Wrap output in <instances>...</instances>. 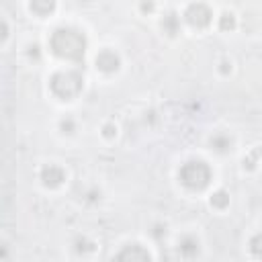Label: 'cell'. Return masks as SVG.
<instances>
[{"label": "cell", "instance_id": "1", "mask_svg": "<svg viewBox=\"0 0 262 262\" xmlns=\"http://www.w3.org/2000/svg\"><path fill=\"white\" fill-rule=\"evenodd\" d=\"M49 45H51V51L57 57L72 59V61L84 59V53H86V37H84V33H80L78 29H72V27L55 29L51 39H49Z\"/></svg>", "mask_w": 262, "mask_h": 262}, {"label": "cell", "instance_id": "2", "mask_svg": "<svg viewBox=\"0 0 262 262\" xmlns=\"http://www.w3.org/2000/svg\"><path fill=\"white\" fill-rule=\"evenodd\" d=\"M49 86H51V92L57 96V98H61V100H72V98H76L80 92H82V86H84V78L78 74V72H57L53 78H51V82H49Z\"/></svg>", "mask_w": 262, "mask_h": 262}, {"label": "cell", "instance_id": "3", "mask_svg": "<svg viewBox=\"0 0 262 262\" xmlns=\"http://www.w3.org/2000/svg\"><path fill=\"white\" fill-rule=\"evenodd\" d=\"M180 182L190 190H201L211 182V168L201 160H190L180 168Z\"/></svg>", "mask_w": 262, "mask_h": 262}, {"label": "cell", "instance_id": "4", "mask_svg": "<svg viewBox=\"0 0 262 262\" xmlns=\"http://www.w3.org/2000/svg\"><path fill=\"white\" fill-rule=\"evenodd\" d=\"M184 18H186V23H188L190 27L203 29V27H207V25L211 23L213 12H211V8H209L207 4L194 2V4H190V6L184 10Z\"/></svg>", "mask_w": 262, "mask_h": 262}, {"label": "cell", "instance_id": "5", "mask_svg": "<svg viewBox=\"0 0 262 262\" xmlns=\"http://www.w3.org/2000/svg\"><path fill=\"white\" fill-rule=\"evenodd\" d=\"M119 66H121V57H119L115 51H111V49H102V51L96 55V68H98L100 72H104V74L117 72Z\"/></svg>", "mask_w": 262, "mask_h": 262}, {"label": "cell", "instance_id": "6", "mask_svg": "<svg viewBox=\"0 0 262 262\" xmlns=\"http://www.w3.org/2000/svg\"><path fill=\"white\" fill-rule=\"evenodd\" d=\"M41 180H43L45 186L55 188V186H59V184L66 180V172H63V168H59V166H55V164H47V166H43V170H41Z\"/></svg>", "mask_w": 262, "mask_h": 262}, {"label": "cell", "instance_id": "7", "mask_svg": "<svg viewBox=\"0 0 262 262\" xmlns=\"http://www.w3.org/2000/svg\"><path fill=\"white\" fill-rule=\"evenodd\" d=\"M151 254L147 250H143L139 244H131V246H125L119 254H117V260H149Z\"/></svg>", "mask_w": 262, "mask_h": 262}, {"label": "cell", "instance_id": "8", "mask_svg": "<svg viewBox=\"0 0 262 262\" xmlns=\"http://www.w3.org/2000/svg\"><path fill=\"white\" fill-rule=\"evenodd\" d=\"M178 250L184 258H192L199 254V239L192 237V235H184L180 242H178Z\"/></svg>", "mask_w": 262, "mask_h": 262}, {"label": "cell", "instance_id": "9", "mask_svg": "<svg viewBox=\"0 0 262 262\" xmlns=\"http://www.w3.org/2000/svg\"><path fill=\"white\" fill-rule=\"evenodd\" d=\"M162 29H164L166 35L174 37V35L180 31V18H178V14H176V12H168V14L162 18Z\"/></svg>", "mask_w": 262, "mask_h": 262}, {"label": "cell", "instance_id": "10", "mask_svg": "<svg viewBox=\"0 0 262 262\" xmlns=\"http://www.w3.org/2000/svg\"><path fill=\"white\" fill-rule=\"evenodd\" d=\"M29 8L37 16H45V14H49V12L55 10V0H31Z\"/></svg>", "mask_w": 262, "mask_h": 262}, {"label": "cell", "instance_id": "11", "mask_svg": "<svg viewBox=\"0 0 262 262\" xmlns=\"http://www.w3.org/2000/svg\"><path fill=\"white\" fill-rule=\"evenodd\" d=\"M211 147H213L215 151H219V154H225V151L231 149V137L225 135V133H215V135L211 137Z\"/></svg>", "mask_w": 262, "mask_h": 262}, {"label": "cell", "instance_id": "12", "mask_svg": "<svg viewBox=\"0 0 262 262\" xmlns=\"http://www.w3.org/2000/svg\"><path fill=\"white\" fill-rule=\"evenodd\" d=\"M211 205L217 207V209H225L229 205V194L225 190H217L211 194Z\"/></svg>", "mask_w": 262, "mask_h": 262}, {"label": "cell", "instance_id": "13", "mask_svg": "<svg viewBox=\"0 0 262 262\" xmlns=\"http://www.w3.org/2000/svg\"><path fill=\"white\" fill-rule=\"evenodd\" d=\"M219 29L221 31H233L235 29V16L231 12H223L219 16Z\"/></svg>", "mask_w": 262, "mask_h": 262}, {"label": "cell", "instance_id": "14", "mask_svg": "<svg viewBox=\"0 0 262 262\" xmlns=\"http://www.w3.org/2000/svg\"><path fill=\"white\" fill-rule=\"evenodd\" d=\"M250 250H252V254H254V256L262 258V231H260V233H256V235L250 239Z\"/></svg>", "mask_w": 262, "mask_h": 262}, {"label": "cell", "instance_id": "15", "mask_svg": "<svg viewBox=\"0 0 262 262\" xmlns=\"http://www.w3.org/2000/svg\"><path fill=\"white\" fill-rule=\"evenodd\" d=\"M94 250V244L88 242L86 237H78L76 239V252H92Z\"/></svg>", "mask_w": 262, "mask_h": 262}, {"label": "cell", "instance_id": "16", "mask_svg": "<svg viewBox=\"0 0 262 262\" xmlns=\"http://www.w3.org/2000/svg\"><path fill=\"white\" fill-rule=\"evenodd\" d=\"M102 135H104L106 139H113V137L117 135V125H113V123H106V125L102 127Z\"/></svg>", "mask_w": 262, "mask_h": 262}, {"label": "cell", "instance_id": "17", "mask_svg": "<svg viewBox=\"0 0 262 262\" xmlns=\"http://www.w3.org/2000/svg\"><path fill=\"white\" fill-rule=\"evenodd\" d=\"M59 127H61L63 133H74V121H72V119H63V121L59 123Z\"/></svg>", "mask_w": 262, "mask_h": 262}, {"label": "cell", "instance_id": "18", "mask_svg": "<svg viewBox=\"0 0 262 262\" xmlns=\"http://www.w3.org/2000/svg\"><path fill=\"white\" fill-rule=\"evenodd\" d=\"M139 8H141V12H154V0H143L139 4Z\"/></svg>", "mask_w": 262, "mask_h": 262}, {"label": "cell", "instance_id": "19", "mask_svg": "<svg viewBox=\"0 0 262 262\" xmlns=\"http://www.w3.org/2000/svg\"><path fill=\"white\" fill-rule=\"evenodd\" d=\"M221 74H227V72H231V61H221Z\"/></svg>", "mask_w": 262, "mask_h": 262}, {"label": "cell", "instance_id": "20", "mask_svg": "<svg viewBox=\"0 0 262 262\" xmlns=\"http://www.w3.org/2000/svg\"><path fill=\"white\" fill-rule=\"evenodd\" d=\"M29 55H31V57H39V47H37V45H31V47H29Z\"/></svg>", "mask_w": 262, "mask_h": 262}, {"label": "cell", "instance_id": "21", "mask_svg": "<svg viewBox=\"0 0 262 262\" xmlns=\"http://www.w3.org/2000/svg\"><path fill=\"white\" fill-rule=\"evenodd\" d=\"M162 233H166V229H162V225H156V231H154V235H156V237H160Z\"/></svg>", "mask_w": 262, "mask_h": 262}]
</instances>
